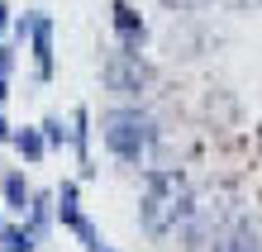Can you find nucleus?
<instances>
[{"instance_id": "9b49d317", "label": "nucleus", "mask_w": 262, "mask_h": 252, "mask_svg": "<svg viewBox=\"0 0 262 252\" xmlns=\"http://www.w3.org/2000/svg\"><path fill=\"white\" fill-rule=\"evenodd\" d=\"M34 247H38V238H34V233H29L24 224L0 233V252H34Z\"/></svg>"}, {"instance_id": "f3484780", "label": "nucleus", "mask_w": 262, "mask_h": 252, "mask_svg": "<svg viewBox=\"0 0 262 252\" xmlns=\"http://www.w3.org/2000/svg\"><path fill=\"white\" fill-rule=\"evenodd\" d=\"M0 210H5V204H0ZM0 233H5V219H0Z\"/></svg>"}, {"instance_id": "20e7f679", "label": "nucleus", "mask_w": 262, "mask_h": 252, "mask_svg": "<svg viewBox=\"0 0 262 252\" xmlns=\"http://www.w3.org/2000/svg\"><path fill=\"white\" fill-rule=\"evenodd\" d=\"M53 204H57V219H62V228H72L76 238H81V247L86 252H100V233H96V224L81 214V200H76V181H62L53 191Z\"/></svg>"}, {"instance_id": "4468645a", "label": "nucleus", "mask_w": 262, "mask_h": 252, "mask_svg": "<svg viewBox=\"0 0 262 252\" xmlns=\"http://www.w3.org/2000/svg\"><path fill=\"white\" fill-rule=\"evenodd\" d=\"M210 5H214V0H162V10H177V14H200Z\"/></svg>"}, {"instance_id": "a211bd4d", "label": "nucleus", "mask_w": 262, "mask_h": 252, "mask_svg": "<svg viewBox=\"0 0 262 252\" xmlns=\"http://www.w3.org/2000/svg\"><path fill=\"white\" fill-rule=\"evenodd\" d=\"M100 252H115V247H100Z\"/></svg>"}, {"instance_id": "f257e3e1", "label": "nucleus", "mask_w": 262, "mask_h": 252, "mask_svg": "<svg viewBox=\"0 0 262 252\" xmlns=\"http://www.w3.org/2000/svg\"><path fill=\"white\" fill-rule=\"evenodd\" d=\"M195 210V191L177 167H152L143 200H138V224L148 238H172L177 228H186V219Z\"/></svg>"}, {"instance_id": "1a4fd4ad", "label": "nucleus", "mask_w": 262, "mask_h": 252, "mask_svg": "<svg viewBox=\"0 0 262 252\" xmlns=\"http://www.w3.org/2000/svg\"><path fill=\"white\" fill-rule=\"evenodd\" d=\"M0 195H5V210L29 214V204H34V186L24 181V171H5V181H0Z\"/></svg>"}, {"instance_id": "6e6552de", "label": "nucleus", "mask_w": 262, "mask_h": 252, "mask_svg": "<svg viewBox=\"0 0 262 252\" xmlns=\"http://www.w3.org/2000/svg\"><path fill=\"white\" fill-rule=\"evenodd\" d=\"M72 143H76L81 176H96V167H91V109H86V105H76V109H72Z\"/></svg>"}, {"instance_id": "0eeeda50", "label": "nucleus", "mask_w": 262, "mask_h": 252, "mask_svg": "<svg viewBox=\"0 0 262 252\" xmlns=\"http://www.w3.org/2000/svg\"><path fill=\"white\" fill-rule=\"evenodd\" d=\"M115 38H119V48L124 53H143V43H148V24H143V14H138L129 0H115Z\"/></svg>"}, {"instance_id": "f03ea898", "label": "nucleus", "mask_w": 262, "mask_h": 252, "mask_svg": "<svg viewBox=\"0 0 262 252\" xmlns=\"http://www.w3.org/2000/svg\"><path fill=\"white\" fill-rule=\"evenodd\" d=\"M100 143L110 148L119 162H143L152 152V143H158V124L138 105H115V109L100 114Z\"/></svg>"}, {"instance_id": "dca6fc26", "label": "nucleus", "mask_w": 262, "mask_h": 252, "mask_svg": "<svg viewBox=\"0 0 262 252\" xmlns=\"http://www.w3.org/2000/svg\"><path fill=\"white\" fill-rule=\"evenodd\" d=\"M234 5H238V10H248V5H257V0H234Z\"/></svg>"}, {"instance_id": "9d476101", "label": "nucleus", "mask_w": 262, "mask_h": 252, "mask_svg": "<svg viewBox=\"0 0 262 252\" xmlns=\"http://www.w3.org/2000/svg\"><path fill=\"white\" fill-rule=\"evenodd\" d=\"M10 143L19 157H29V162H43L48 157V143H43V129H14L10 133Z\"/></svg>"}, {"instance_id": "ddd939ff", "label": "nucleus", "mask_w": 262, "mask_h": 252, "mask_svg": "<svg viewBox=\"0 0 262 252\" xmlns=\"http://www.w3.org/2000/svg\"><path fill=\"white\" fill-rule=\"evenodd\" d=\"M10 76H14V48L0 43V105H5V96H10Z\"/></svg>"}, {"instance_id": "2eb2a0df", "label": "nucleus", "mask_w": 262, "mask_h": 252, "mask_svg": "<svg viewBox=\"0 0 262 252\" xmlns=\"http://www.w3.org/2000/svg\"><path fill=\"white\" fill-rule=\"evenodd\" d=\"M10 24H14V10H10V5H0V38H5V29H10Z\"/></svg>"}, {"instance_id": "423d86ee", "label": "nucleus", "mask_w": 262, "mask_h": 252, "mask_svg": "<svg viewBox=\"0 0 262 252\" xmlns=\"http://www.w3.org/2000/svg\"><path fill=\"white\" fill-rule=\"evenodd\" d=\"M210 243H214L210 252H262V228L253 219H229Z\"/></svg>"}, {"instance_id": "f8f14e48", "label": "nucleus", "mask_w": 262, "mask_h": 252, "mask_svg": "<svg viewBox=\"0 0 262 252\" xmlns=\"http://www.w3.org/2000/svg\"><path fill=\"white\" fill-rule=\"evenodd\" d=\"M38 129H43V143H48V148H67L72 143V124H62L57 114H48Z\"/></svg>"}, {"instance_id": "7ed1b4c3", "label": "nucleus", "mask_w": 262, "mask_h": 252, "mask_svg": "<svg viewBox=\"0 0 262 252\" xmlns=\"http://www.w3.org/2000/svg\"><path fill=\"white\" fill-rule=\"evenodd\" d=\"M100 81H105V90H110V96H119V100H138V96L152 86V62H148L143 53L115 48V53H105Z\"/></svg>"}, {"instance_id": "39448f33", "label": "nucleus", "mask_w": 262, "mask_h": 252, "mask_svg": "<svg viewBox=\"0 0 262 252\" xmlns=\"http://www.w3.org/2000/svg\"><path fill=\"white\" fill-rule=\"evenodd\" d=\"M24 24H29V53H34V76L38 81H53V19L43 10H29L24 14Z\"/></svg>"}]
</instances>
